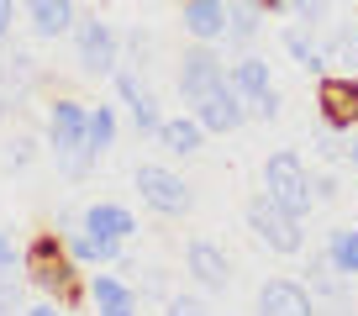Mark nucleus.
I'll list each match as a JSON object with an SVG mask.
<instances>
[{"label": "nucleus", "mask_w": 358, "mask_h": 316, "mask_svg": "<svg viewBox=\"0 0 358 316\" xmlns=\"http://www.w3.org/2000/svg\"><path fill=\"white\" fill-rule=\"evenodd\" d=\"M179 22L195 43H216L227 37V0H179Z\"/></svg>", "instance_id": "14"}, {"label": "nucleus", "mask_w": 358, "mask_h": 316, "mask_svg": "<svg viewBox=\"0 0 358 316\" xmlns=\"http://www.w3.org/2000/svg\"><path fill=\"white\" fill-rule=\"evenodd\" d=\"M227 85H232L237 95H243L248 106H253L258 116H268V122H274V116H280V90H274V85H268V64L264 58H237L232 69H227Z\"/></svg>", "instance_id": "9"}, {"label": "nucleus", "mask_w": 358, "mask_h": 316, "mask_svg": "<svg viewBox=\"0 0 358 316\" xmlns=\"http://www.w3.org/2000/svg\"><path fill=\"white\" fill-rule=\"evenodd\" d=\"M116 95H122L127 106H132V122H137V132H148V137H158V127H164V116H158V101H153V90H148L137 74H127V69H116Z\"/></svg>", "instance_id": "13"}, {"label": "nucleus", "mask_w": 358, "mask_h": 316, "mask_svg": "<svg viewBox=\"0 0 358 316\" xmlns=\"http://www.w3.org/2000/svg\"><path fill=\"white\" fill-rule=\"evenodd\" d=\"M79 227H85V232H95V237H111V243H127V237L137 232L132 211H127V206H116V201L85 206V211H79Z\"/></svg>", "instance_id": "15"}, {"label": "nucleus", "mask_w": 358, "mask_h": 316, "mask_svg": "<svg viewBox=\"0 0 358 316\" xmlns=\"http://www.w3.org/2000/svg\"><path fill=\"white\" fill-rule=\"evenodd\" d=\"M48 148H53L58 169H64L69 180H79V174L95 164V153H90V111L79 101H69V95H58V101L48 106Z\"/></svg>", "instance_id": "1"}, {"label": "nucleus", "mask_w": 358, "mask_h": 316, "mask_svg": "<svg viewBox=\"0 0 358 316\" xmlns=\"http://www.w3.org/2000/svg\"><path fill=\"white\" fill-rule=\"evenodd\" d=\"M248 232H253L268 253H280V259H295V253L306 248V227H301V216H290L280 201H268L264 190L248 201Z\"/></svg>", "instance_id": "3"}, {"label": "nucleus", "mask_w": 358, "mask_h": 316, "mask_svg": "<svg viewBox=\"0 0 358 316\" xmlns=\"http://www.w3.org/2000/svg\"><path fill=\"white\" fill-rule=\"evenodd\" d=\"M258 16H264V6H258V0L227 6V37H232V43H253V37H258Z\"/></svg>", "instance_id": "21"}, {"label": "nucleus", "mask_w": 358, "mask_h": 316, "mask_svg": "<svg viewBox=\"0 0 358 316\" xmlns=\"http://www.w3.org/2000/svg\"><path fill=\"white\" fill-rule=\"evenodd\" d=\"M348 164H353V174H358V143H353V148H348Z\"/></svg>", "instance_id": "32"}, {"label": "nucleus", "mask_w": 358, "mask_h": 316, "mask_svg": "<svg viewBox=\"0 0 358 316\" xmlns=\"http://www.w3.org/2000/svg\"><path fill=\"white\" fill-rule=\"evenodd\" d=\"M111 143H116V111L111 106H95V111H90V153L101 158Z\"/></svg>", "instance_id": "23"}, {"label": "nucleus", "mask_w": 358, "mask_h": 316, "mask_svg": "<svg viewBox=\"0 0 358 316\" xmlns=\"http://www.w3.org/2000/svg\"><path fill=\"white\" fill-rule=\"evenodd\" d=\"M74 253H64L58 248V237H32V248H27V259H22V274L37 285V290H48V295H74Z\"/></svg>", "instance_id": "4"}, {"label": "nucleus", "mask_w": 358, "mask_h": 316, "mask_svg": "<svg viewBox=\"0 0 358 316\" xmlns=\"http://www.w3.org/2000/svg\"><path fill=\"white\" fill-rule=\"evenodd\" d=\"M74 53H79V69H85L90 79H106V74H116V64H122V37H116L111 22L90 16V22H79V32H74Z\"/></svg>", "instance_id": "5"}, {"label": "nucleus", "mask_w": 358, "mask_h": 316, "mask_svg": "<svg viewBox=\"0 0 358 316\" xmlns=\"http://www.w3.org/2000/svg\"><path fill=\"white\" fill-rule=\"evenodd\" d=\"M285 48H290V58H295V64H306V69L322 64V48H316L311 37L301 32V27H290V32H285Z\"/></svg>", "instance_id": "25"}, {"label": "nucleus", "mask_w": 358, "mask_h": 316, "mask_svg": "<svg viewBox=\"0 0 358 316\" xmlns=\"http://www.w3.org/2000/svg\"><path fill=\"white\" fill-rule=\"evenodd\" d=\"M248 111H253V106H248L243 95L232 90V85H222L216 95H206V101L195 106V116H201L206 132H237V127L248 122Z\"/></svg>", "instance_id": "12"}, {"label": "nucleus", "mask_w": 358, "mask_h": 316, "mask_svg": "<svg viewBox=\"0 0 358 316\" xmlns=\"http://www.w3.org/2000/svg\"><path fill=\"white\" fill-rule=\"evenodd\" d=\"M264 195L268 201H280L285 211L290 216H311V206H316V180H311V169H306L301 164V153H290V148H285V153H274L264 164Z\"/></svg>", "instance_id": "2"}, {"label": "nucleus", "mask_w": 358, "mask_h": 316, "mask_svg": "<svg viewBox=\"0 0 358 316\" xmlns=\"http://www.w3.org/2000/svg\"><path fill=\"white\" fill-rule=\"evenodd\" d=\"M6 306H11V301H6V295H0V316H6Z\"/></svg>", "instance_id": "34"}, {"label": "nucleus", "mask_w": 358, "mask_h": 316, "mask_svg": "<svg viewBox=\"0 0 358 316\" xmlns=\"http://www.w3.org/2000/svg\"><path fill=\"white\" fill-rule=\"evenodd\" d=\"M27 22H32L37 37L53 43V37H64L79 16H74V0H27Z\"/></svg>", "instance_id": "17"}, {"label": "nucleus", "mask_w": 358, "mask_h": 316, "mask_svg": "<svg viewBox=\"0 0 358 316\" xmlns=\"http://www.w3.org/2000/svg\"><path fill=\"white\" fill-rule=\"evenodd\" d=\"M11 22H16V0H0V37L11 32Z\"/></svg>", "instance_id": "30"}, {"label": "nucleus", "mask_w": 358, "mask_h": 316, "mask_svg": "<svg viewBox=\"0 0 358 316\" xmlns=\"http://www.w3.org/2000/svg\"><path fill=\"white\" fill-rule=\"evenodd\" d=\"M258 6H264V11H274V6H285V0H258Z\"/></svg>", "instance_id": "33"}, {"label": "nucleus", "mask_w": 358, "mask_h": 316, "mask_svg": "<svg viewBox=\"0 0 358 316\" xmlns=\"http://www.w3.org/2000/svg\"><path fill=\"white\" fill-rule=\"evenodd\" d=\"M295 6V16H301V22H322L327 11H332V0H290Z\"/></svg>", "instance_id": "28"}, {"label": "nucleus", "mask_w": 358, "mask_h": 316, "mask_svg": "<svg viewBox=\"0 0 358 316\" xmlns=\"http://www.w3.org/2000/svg\"><path fill=\"white\" fill-rule=\"evenodd\" d=\"M258 316H316V295L301 280H268L258 290Z\"/></svg>", "instance_id": "11"}, {"label": "nucleus", "mask_w": 358, "mask_h": 316, "mask_svg": "<svg viewBox=\"0 0 358 316\" xmlns=\"http://www.w3.org/2000/svg\"><path fill=\"white\" fill-rule=\"evenodd\" d=\"M327 259H332L337 274L353 280L358 274V227H332V232H327Z\"/></svg>", "instance_id": "20"}, {"label": "nucleus", "mask_w": 358, "mask_h": 316, "mask_svg": "<svg viewBox=\"0 0 358 316\" xmlns=\"http://www.w3.org/2000/svg\"><path fill=\"white\" fill-rule=\"evenodd\" d=\"M222 85H227V69H222V58H216L206 43L190 48V53L179 58V95L190 101V111L206 101V95H216Z\"/></svg>", "instance_id": "8"}, {"label": "nucleus", "mask_w": 358, "mask_h": 316, "mask_svg": "<svg viewBox=\"0 0 358 316\" xmlns=\"http://www.w3.org/2000/svg\"><path fill=\"white\" fill-rule=\"evenodd\" d=\"M185 269H190V280L201 285V290L222 295L227 280H232V264H227V253L216 248L211 237H190V248H185Z\"/></svg>", "instance_id": "10"}, {"label": "nucleus", "mask_w": 358, "mask_h": 316, "mask_svg": "<svg viewBox=\"0 0 358 316\" xmlns=\"http://www.w3.org/2000/svg\"><path fill=\"white\" fill-rule=\"evenodd\" d=\"M158 143H164V153H174V158L201 153V143H206L201 116H164V127H158Z\"/></svg>", "instance_id": "18"}, {"label": "nucleus", "mask_w": 358, "mask_h": 316, "mask_svg": "<svg viewBox=\"0 0 358 316\" xmlns=\"http://www.w3.org/2000/svg\"><path fill=\"white\" fill-rule=\"evenodd\" d=\"M16 290H22V280H16V243H11V232H0V295L11 301Z\"/></svg>", "instance_id": "24"}, {"label": "nucleus", "mask_w": 358, "mask_h": 316, "mask_svg": "<svg viewBox=\"0 0 358 316\" xmlns=\"http://www.w3.org/2000/svg\"><path fill=\"white\" fill-rule=\"evenodd\" d=\"M164 316H211V306L201 295H169L164 301Z\"/></svg>", "instance_id": "26"}, {"label": "nucleus", "mask_w": 358, "mask_h": 316, "mask_svg": "<svg viewBox=\"0 0 358 316\" xmlns=\"http://www.w3.org/2000/svg\"><path fill=\"white\" fill-rule=\"evenodd\" d=\"M27 316H64V311H58V306H32Z\"/></svg>", "instance_id": "31"}, {"label": "nucleus", "mask_w": 358, "mask_h": 316, "mask_svg": "<svg viewBox=\"0 0 358 316\" xmlns=\"http://www.w3.org/2000/svg\"><path fill=\"white\" fill-rule=\"evenodd\" d=\"M137 195H143V206H148V211H158V216L195 211L190 185L179 180L174 169H164V164H143V169H137Z\"/></svg>", "instance_id": "6"}, {"label": "nucleus", "mask_w": 358, "mask_h": 316, "mask_svg": "<svg viewBox=\"0 0 358 316\" xmlns=\"http://www.w3.org/2000/svg\"><path fill=\"white\" fill-rule=\"evenodd\" d=\"M337 195H343V190H337V180H332V174H322V180H316V201H337Z\"/></svg>", "instance_id": "29"}, {"label": "nucleus", "mask_w": 358, "mask_h": 316, "mask_svg": "<svg viewBox=\"0 0 358 316\" xmlns=\"http://www.w3.org/2000/svg\"><path fill=\"white\" fill-rule=\"evenodd\" d=\"M316 106H322L327 132H353L358 127V79L353 74H322Z\"/></svg>", "instance_id": "7"}, {"label": "nucleus", "mask_w": 358, "mask_h": 316, "mask_svg": "<svg viewBox=\"0 0 358 316\" xmlns=\"http://www.w3.org/2000/svg\"><path fill=\"white\" fill-rule=\"evenodd\" d=\"M32 137H11V143H6V169H27V164H32Z\"/></svg>", "instance_id": "27"}, {"label": "nucleus", "mask_w": 358, "mask_h": 316, "mask_svg": "<svg viewBox=\"0 0 358 316\" xmlns=\"http://www.w3.org/2000/svg\"><path fill=\"white\" fill-rule=\"evenodd\" d=\"M90 301L101 316H137V290L116 274H90Z\"/></svg>", "instance_id": "16"}, {"label": "nucleus", "mask_w": 358, "mask_h": 316, "mask_svg": "<svg viewBox=\"0 0 358 316\" xmlns=\"http://www.w3.org/2000/svg\"><path fill=\"white\" fill-rule=\"evenodd\" d=\"M69 253H74L79 264H116V259H122V243H111V237H95V232H85V227H74V232H69Z\"/></svg>", "instance_id": "19"}, {"label": "nucleus", "mask_w": 358, "mask_h": 316, "mask_svg": "<svg viewBox=\"0 0 358 316\" xmlns=\"http://www.w3.org/2000/svg\"><path fill=\"white\" fill-rule=\"evenodd\" d=\"M322 58L327 64H358V22H343L332 32V43L322 48Z\"/></svg>", "instance_id": "22"}]
</instances>
